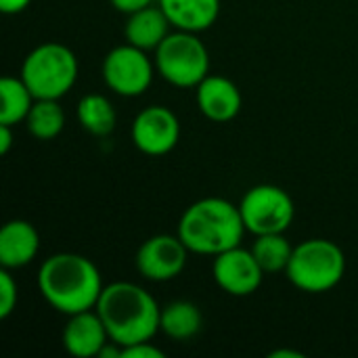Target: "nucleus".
Returning <instances> with one entry per match:
<instances>
[{
	"instance_id": "nucleus-1",
	"label": "nucleus",
	"mask_w": 358,
	"mask_h": 358,
	"mask_svg": "<svg viewBox=\"0 0 358 358\" xmlns=\"http://www.w3.org/2000/svg\"><path fill=\"white\" fill-rule=\"evenodd\" d=\"M103 287L101 271L82 254H52L38 271V289L42 298L57 313L67 317L96 308Z\"/></svg>"
},
{
	"instance_id": "nucleus-2",
	"label": "nucleus",
	"mask_w": 358,
	"mask_h": 358,
	"mask_svg": "<svg viewBox=\"0 0 358 358\" xmlns=\"http://www.w3.org/2000/svg\"><path fill=\"white\" fill-rule=\"evenodd\" d=\"M96 313L101 315L111 342L122 348L153 340L159 331L162 308L147 289L130 281L105 285L96 302Z\"/></svg>"
},
{
	"instance_id": "nucleus-3",
	"label": "nucleus",
	"mask_w": 358,
	"mask_h": 358,
	"mask_svg": "<svg viewBox=\"0 0 358 358\" xmlns=\"http://www.w3.org/2000/svg\"><path fill=\"white\" fill-rule=\"evenodd\" d=\"M245 233L239 206L222 197H203L182 212L176 235L189 252L218 256L241 245Z\"/></svg>"
},
{
	"instance_id": "nucleus-4",
	"label": "nucleus",
	"mask_w": 358,
	"mask_h": 358,
	"mask_svg": "<svg viewBox=\"0 0 358 358\" xmlns=\"http://www.w3.org/2000/svg\"><path fill=\"white\" fill-rule=\"evenodd\" d=\"M346 273V256L329 239H306L294 248L285 268L294 287L306 294H325L340 285Z\"/></svg>"
},
{
	"instance_id": "nucleus-5",
	"label": "nucleus",
	"mask_w": 358,
	"mask_h": 358,
	"mask_svg": "<svg viewBox=\"0 0 358 358\" xmlns=\"http://www.w3.org/2000/svg\"><path fill=\"white\" fill-rule=\"evenodd\" d=\"M21 80L36 99H61L78 80V57L61 42H44L27 52Z\"/></svg>"
},
{
	"instance_id": "nucleus-6",
	"label": "nucleus",
	"mask_w": 358,
	"mask_h": 358,
	"mask_svg": "<svg viewBox=\"0 0 358 358\" xmlns=\"http://www.w3.org/2000/svg\"><path fill=\"white\" fill-rule=\"evenodd\" d=\"M153 61L157 73L176 88H197L210 76V52L193 31H170Z\"/></svg>"
},
{
	"instance_id": "nucleus-7",
	"label": "nucleus",
	"mask_w": 358,
	"mask_h": 358,
	"mask_svg": "<svg viewBox=\"0 0 358 358\" xmlns=\"http://www.w3.org/2000/svg\"><path fill=\"white\" fill-rule=\"evenodd\" d=\"M245 231L254 237L268 233H285L296 216L289 193L277 185H256L245 191L239 201Z\"/></svg>"
},
{
	"instance_id": "nucleus-8",
	"label": "nucleus",
	"mask_w": 358,
	"mask_h": 358,
	"mask_svg": "<svg viewBox=\"0 0 358 358\" xmlns=\"http://www.w3.org/2000/svg\"><path fill=\"white\" fill-rule=\"evenodd\" d=\"M101 71L109 90L130 99V96H141L149 90L157 69H155V61L149 59L147 50L126 42L107 52Z\"/></svg>"
},
{
	"instance_id": "nucleus-9",
	"label": "nucleus",
	"mask_w": 358,
	"mask_h": 358,
	"mask_svg": "<svg viewBox=\"0 0 358 358\" xmlns=\"http://www.w3.org/2000/svg\"><path fill=\"white\" fill-rule=\"evenodd\" d=\"M189 258V248L178 235H153L136 252V271L147 281L164 283L176 279Z\"/></svg>"
},
{
	"instance_id": "nucleus-10",
	"label": "nucleus",
	"mask_w": 358,
	"mask_h": 358,
	"mask_svg": "<svg viewBox=\"0 0 358 358\" xmlns=\"http://www.w3.org/2000/svg\"><path fill=\"white\" fill-rule=\"evenodd\" d=\"M180 138V122L176 113L164 105L145 107L132 122L134 147L151 157L170 153Z\"/></svg>"
},
{
	"instance_id": "nucleus-11",
	"label": "nucleus",
	"mask_w": 358,
	"mask_h": 358,
	"mask_svg": "<svg viewBox=\"0 0 358 358\" xmlns=\"http://www.w3.org/2000/svg\"><path fill=\"white\" fill-rule=\"evenodd\" d=\"M212 275H214L216 285L224 294L235 296V298H245L258 292L266 273L258 264L252 250L237 245L214 256Z\"/></svg>"
},
{
	"instance_id": "nucleus-12",
	"label": "nucleus",
	"mask_w": 358,
	"mask_h": 358,
	"mask_svg": "<svg viewBox=\"0 0 358 358\" xmlns=\"http://www.w3.org/2000/svg\"><path fill=\"white\" fill-rule=\"evenodd\" d=\"M195 99L199 111L216 124H227L235 120L243 107V96L239 86L224 76H208L195 88Z\"/></svg>"
},
{
	"instance_id": "nucleus-13",
	"label": "nucleus",
	"mask_w": 358,
	"mask_h": 358,
	"mask_svg": "<svg viewBox=\"0 0 358 358\" xmlns=\"http://www.w3.org/2000/svg\"><path fill=\"white\" fill-rule=\"evenodd\" d=\"M61 342H63V348L71 357L92 358L99 357L101 348L107 342H111V338L107 334V327L101 315L96 313V308H92V310L69 315Z\"/></svg>"
},
{
	"instance_id": "nucleus-14",
	"label": "nucleus",
	"mask_w": 358,
	"mask_h": 358,
	"mask_svg": "<svg viewBox=\"0 0 358 358\" xmlns=\"http://www.w3.org/2000/svg\"><path fill=\"white\" fill-rule=\"evenodd\" d=\"M40 252V235L27 220H8L0 229V266L15 271L23 268Z\"/></svg>"
},
{
	"instance_id": "nucleus-15",
	"label": "nucleus",
	"mask_w": 358,
	"mask_h": 358,
	"mask_svg": "<svg viewBox=\"0 0 358 358\" xmlns=\"http://www.w3.org/2000/svg\"><path fill=\"white\" fill-rule=\"evenodd\" d=\"M170 19L166 17V13L162 10V6H145L136 13H130L128 15V21H126V27H124V36H126V42L136 46V48H143V50H153L168 38L170 34Z\"/></svg>"
},
{
	"instance_id": "nucleus-16",
	"label": "nucleus",
	"mask_w": 358,
	"mask_h": 358,
	"mask_svg": "<svg viewBox=\"0 0 358 358\" xmlns=\"http://www.w3.org/2000/svg\"><path fill=\"white\" fill-rule=\"evenodd\" d=\"M174 29L206 31L220 15V0H157Z\"/></svg>"
},
{
	"instance_id": "nucleus-17",
	"label": "nucleus",
	"mask_w": 358,
	"mask_h": 358,
	"mask_svg": "<svg viewBox=\"0 0 358 358\" xmlns=\"http://www.w3.org/2000/svg\"><path fill=\"white\" fill-rule=\"evenodd\" d=\"M203 317L197 304L189 300H174L162 308L159 331L174 342H187L201 331Z\"/></svg>"
},
{
	"instance_id": "nucleus-18",
	"label": "nucleus",
	"mask_w": 358,
	"mask_h": 358,
	"mask_svg": "<svg viewBox=\"0 0 358 358\" xmlns=\"http://www.w3.org/2000/svg\"><path fill=\"white\" fill-rule=\"evenodd\" d=\"M78 124L92 136H109L117 124V111L113 103L103 94H86L76 107Z\"/></svg>"
},
{
	"instance_id": "nucleus-19",
	"label": "nucleus",
	"mask_w": 358,
	"mask_h": 358,
	"mask_svg": "<svg viewBox=\"0 0 358 358\" xmlns=\"http://www.w3.org/2000/svg\"><path fill=\"white\" fill-rule=\"evenodd\" d=\"M34 103L36 96L21 80V76H4L0 80V124L17 126L25 122Z\"/></svg>"
},
{
	"instance_id": "nucleus-20",
	"label": "nucleus",
	"mask_w": 358,
	"mask_h": 358,
	"mask_svg": "<svg viewBox=\"0 0 358 358\" xmlns=\"http://www.w3.org/2000/svg\"><path fill=\"white\" fill-rule=\"evenodd\" d=\"M23 124L34 138L52 141L65 128V111L57 99H36Z\"/></svg>"
},
{
	"instance_id": "nucleus-21",
	"label": "nucleus",
	"mask_w": 358,
	"mask_h": 358,
	"mask_svg": "<svg viewBox=\"0 0 358 358\" xmlns=\"http://www.w3.org/2000/svg\"><path fill=\"white\" fill-rule=\"evenodd\" d=\"M252 252H254L258 264L262 266V271L266 275H275V273H281L287 268L294 248L283 233H268V235L256 237Z\"/></svg>"
},
{
	"instance_id": "nucleus-22",
	"label": "nucleus",
	"mask_w": 358,
	"mask_h": 358,
	"mask_svg": "<svg viewBox=\"0 0 358 358\" xmlns=\"http://www.w3.org/2000/svg\"><path fill=\"white\" fill-rule=\"evenodd\" d=\"M19 302V285L8 268L0 271V319H8Z\"/></svg>"
},
{
	"instance_id": "nucleus-23",
	"label": "nucleus",
	"mask_w": 358,
	"mask_h": 358,
	"mask_svg": "<svg viewBox=\"0 0 358 358\" xmlns=\"http://www.w3.org/2000/svg\"><path fill=\"white\" fill-rule=\"evenodd\" d=\"M164 350H159L157 346L151 344V340L147 342H138L132 346L122 348V358H164Z\"/></svg>"
},
{
	"instance_id": "nucleus-24",
	"label": "nucleus",
	"mask_w": 358,
	"mask_h": 358,
	"mask_svg": "<svg viewBox=\"0 0 358 358\" xmlns=\"http://www.w3.org/2000/svg\"><path fill=\"white\" fill-rule=\"evenodd\" d=\"M109 2H111V6L115 10L130 15V13H136V10H141L145 6H151L155 0H109Z\"/></svg>"
},
{
	"instance_id": "nucleus-25",
	"label": "nucleus",
	"mask_w": 358,
	"mask_h": 358,
	"mask_svg": "<svg viewBox=\"0 0 358 358\" xmlns=\"http://www.w3.org/2000/svg\"><path fill=\"white\" fill-rule=\"evenodd\" d=\"M31 0H0V10L4 15H17L29 6Z\"/></svg>"
},
{
	"instance_id": "nucleus-26",
	"label": "nucleus",
	"mask_w": 358,
	"mask_h": 358,
	"mask_svg": "<svg viewBox=\"0 0 358 358\" xmlns=\"http://www.w3.org/2000/svg\"><path fill=\"white\" fill-rule=\"evenodd\" d=\"M13 147V126L0 124V153L6 155Z\"/></svg>"
},
{
	"instance_id": "nucleus-27",
	"label": "nucleus",
	"mask_w": 358,
	"mask_h": 358,
	"mask_svg": "<svg viewBox=\"0 0 358 358\" xmlns=\"http://www.w3.org/2000/svg\"><path fill=\"white\" fill-rule=\"evenodd\" d=\"M304 358L302 352H296V350H277V352H271V358Z\"/></svg>"
}]
</instances>
